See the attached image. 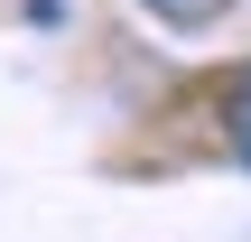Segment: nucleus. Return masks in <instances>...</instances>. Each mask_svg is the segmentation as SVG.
Segmentation results:
<instances>
[{"mask_svg":"<svg viewBox=\"0 0 251 242\" xmlns=\"http://www.w3.org/2000/svg\"><path fill=\"white\" fill-rule=\"evenodd\" d=\"M224 140H233V159L251 168V75H233V84H224Z\"/></svg>","mask_w":251,"mask_h":242,"instance_id":"obj_1","label":"nucleus"},{"mask_svg":"<svg viewBox=\"0 0 251 242\" xmlns=\"http://www.w3.org/2000/svg\"><path fill=\"white\" fill-rule=\"evenodd\" d=\"M140 9H149V19H168V28H214L233 0H140Z\"/></svg>","mask_w":251,"mask_h":242,"instance_id":"obj_2","label":"nucleus"}]
</instances>
